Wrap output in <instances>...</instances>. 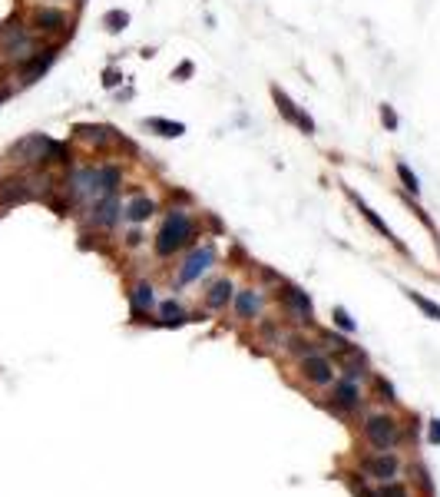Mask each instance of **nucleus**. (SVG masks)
I'll return each mask as SVG.
<instances>
[{
	"instance_id": "nucleus-36",
	"label": "nucleus",
	"mask_w": 440,
	"mask_h": 497,
	"mask_svg": "<svg viewBox=\"0 0 440 497\" xmlns=\"http://www.w3.org/2000/svg\"><path fill=\"white\" fill-rule=\"evenodd\" d=\"M427 441H430V444H440V418L430 421V431H427Z\"/></svg>"
},
{
	"instance_id": "nucleus-5",
	"label": "nucleus",
	"mask_w": 440,
	"mask_h": 497,
	"mask_svg": "<svg viewBox=\"0 0 440 497\" xmlns=\"http://www.w3.org/2000/svg\"><path fill=\"white\" fill-rule=\"evenodd\" d=\"M96 176H99V166H83V170L70 172V176H66V192H70V199L93 206V199H96Z\"/></svg>"
},
{
	"instance_id": "nucleus-27",
	"label": "nucleus",
	"mask_w": 440,
	"mask_h": 497,
	"mask_svg": "<svg viewBox=\"0 0 440 497\" xmlns=\"http://www.w3.org/2000/svg\"><path fill=\"white\" fill-rule=\"evenodd\" d=\"M331 319H334V325L341 328V332H347V335H354V332H358V325H354V319L347 315V308L334 305V308H331Z\"/></svg>"
},
{
	"instance_id": "nucleus-9",
	"label": "nucleus",
	"mask_w": 440,
	"mask_h": 497,
	"mask_svg": "<svg viewBox=\"0 0 440 497\" xmlns=\"http://www.w3.org/2000/svg\"><path fill=\"white\" fill-rule=\"evenodd\" d=\"M34 196H37L34 176H7V179H0V206H20V203H30Z\"/></svg>"
},
{
	"instance_id": "nucleus-23",
	"label": "nucleus",
	"mask_w": 440,
	"mask_h": 497,
	"mask_svg": "<svg viewBox=\"0 0 440 497\" xmlns=\"http://www.w3.org/2000/svg\"><path fill=\"white\" fill-rule=\"evenodd\" d=\"M159 312H162V325H186V322H189V319H186V312H182V305H179V302H173V299H169V302H162V305H159Z\"/></svg>"
},
{
	"instance_id": "nucleus-33",
	"label": "nucleus",
	"mask_w": 440,
	"mask_h": 497,
	"mask_svg": "<svg viewBox=\"0 0 440 497\" xmlns=\"http://www.w3.org/2000/svg\"><path fill=\"white\" fill-rule=\"evenodd\" d=\"M288 348H291L295 355H302V358H305V355H311V351H315V345H311V342H305V338H291V345H288Z\"/></svg>"
},
{
	"instance_id": "nucleus-4",
	"label": "nucleus",
	"mask_w": 440,
	"mask_h": 497,
	"mask_svg": "<svg viewBox=\"0 0 440 497\" xmlns=\"http://www.w3.org/2000/svg\"><path fill=\"white\" fill-rule=\"evenodd\" d=\"M271 100H275V110L282 113V119H288L295 130H302L305 136H315V119L308 116V110H302L282 86H271Z\"/></svg>"
},
{
	"instance_id": "nucleus-28",
	"label": "nucleus",
	"mask_w": 440,
	"mask_h": 497,
	"mask_svg": "<svg viewBox=\"0 0 440 497\" xmlns=\"http://www.w3.org/2000/svg\"><path fill=\"white\" fill-rule=\"evenodd\" d=\"M321 338H325V342L331 345L334 351H338V355H354V351H358V348H354V345L347 342V338H341V335H334V332H325Z\"/></svg>"
},
{
	"instance_id": "nucleus-2",
	"label": "nucleus",
	"mask_w": 440,
	"mask_h": 497,
	"mask_svg": "<svg viewBox=\"0 0 440 497\" xmlns=\"http://www.w3.org/2000/svg\"><path fill=\"white\" fill-rule=\"evenodd\" d=\"M40 47H37V37L30 27H23L20 20H10L0 27V54L14 63H23L27 57H34Z\"/></svg>"
},
{
	"instance_id": "nucleus-19",
	"label": "nucleus",
	"mask_w": 440,
	"mask_h": 497,
	"mask_svg": "<svg viewBox=\"0 0 440 497\" xmlns=\"http://www.w3.org/2000/svg\"><path fill=\"white\" fill-rule=\"evenodd\" d=\"M258 308H262V295L255 292V288H242L239 295H235V312H239V319H255L258 315Z\"/></svg>"
},
{
	"instance_id": "nucleus-18",
	"label": "nucleus",
	"mask_w": 440,
	"mask_h": 497,
	"mask_svg": "<svg viewBox=\"0 0 440 497\" xmlns=\"http://www.w3.org/2000/svg\"><path fill=\"white\" fill-rule=\"evenodd\" d=\"M334 408H345V411H354L358 404H361V388H358V382H338L334 384Z\"/></svg>"
},
{
	"instance_id": "nucleus-34",
	"label": "nucleus",
	"mask_w": 440,
	"mask_h": 497,
	"mask_svg": "<svg viewBox=\"0 0 440 497\" xmlns=\"http://www.w3.org/2000/svg\"><path fill=\"white\" fill-rule=\"evenodd\" d=\"M119 83H123V73H119V70H113V67H110V70L103 73V86H106V90H113V86H119Z\"/></svg>"
},
{
	"instance_id": "nucleus-13",
	"label": "nucleus",
	"mask_w": 440,
	"mask_h": 497,
	"mask_svg": "<svg viewBox=\"0 0 440 497\" xmlns=\"http://www.w3.org/2000/svg\"><path fill=\"white\" fill-rule=\"evenodd\" d=\"M119 216H123V206H119V192L116 196H106V199H99L90 206V222L99 226V229H113L116 222H119Z\"/></svg>"
},
{
	"instance_id": "nucleus-14",
	"label": "nucleus",
	"mask_w": 440,
	"mask_h": 497,
	"mask_svg": "<svg viewBox=\"0 0 440 497\" xmlns=\"http://www.w3.org/2000/svg\"><path fill=\"white\" fill-rule=\"evenodd\" d=\"M302 375H305L311 384H331L334 382V365L328 362L325 355L311 351V355L302 358Z\"/></svg>"
},
{
	"instance_id": "nucleus-10",
	"label": "nucleus",
	"mask_w": 440,
	"mask_h": 497,
	"mask_svg": "<svg viewBox=\"0 0 440 497\" xmlns=\"http://www.w3.org/2000/svg\"><path fill=\"white\" fill-rule=\"evenodd\" d=\"M53 60H57V47H43V50H37L34 57H27L23 63H17V73L23 83H37L50 67H53Z\"/></svg>"
},
{
	"instance_id": "nucleus-25",
	"label": "nucleus",
	"mask_w": 440,
	"mask_h": 497,
	"mask_svg": "<svg viewBox=\"0 0 440 497\" xmlns=\"http://www.w3.org/2000/svg\"><path fill=\"white\" fill-rule=\"evenodd\" d=\"M153 286H146V282H139V286L133 288V308L136 312H149L153 308Z\"/></svg>"
},
{
	"instance_id": "nucleus-15",
	"label": "nucleus",
	"mask_w": 440,
	"mask_h": 497,
	"mask_svg": "<svg viewBox=\"0 0 440 497\" xmlns=\"http://www.w3.org/2000/svg\"><path fill=\"white\" fill-rule=\"evenodd\" d=\"M398 467H401V461L394 458V454H387V451H381L378 458H361V471H367L371 478H381V481H394Z\"/></svg>"
},
{
	"instance_id": "nucleus-38",
	"label": "nucleus",
	"mask_w": 440,
	"mask_h": 497,
	"mask_svg": "<svg viewBox=\"0 0 440 497\" xmlns=\"http://www.w3.org/2000/svg\"><path fill=\"white\" fill-rule=\"evenodd\" d=\"M126 242H130V246H139V242H143V235H139V232H130V239H126Z\"/></svg>"
},
{
	"instance_id": "nucleus-35",
	"label": "nucleus",
	"mask_w": 440,
	"mask_h": 497,
	"mask_svg": "<svg viewBox=\"0 0 440 497\" xmlns=\"http://www.w3.org/2000/svg\"><path fill=\"white\" fill-rule=\"evenodd\" d=\"M374 384H378V391L384 395L381 402H398V398H394V388H391V384L384 382V378H374Z\"/></svg>"
},
{
	"instance_id": "nucleus-24",
	"label": "nucleus",
	"mask_w": 440,
	"mask_h": 497,
	"mask_svg": "<svg viewBox=\"0 0 440 497\" xmlns=\"http://www.w3.org/2000/svg\"><path fill=\"white\" fill-rule=\"evenodd\" d=\"M394 172H398V179H401V186L407 192H414V196L421 192V179H417V172L411 170L407 163H398V166H394Z\"/></svg>"
},
{
	"instance_id": "nucleus-11",
	"label": "nucleus",
	"mask_w": 440,
	"mask_h": 497,
	"mask_svg": "<svg viewBox=\"0 0 440 497\" xmlns=\"http://www.w3.org/2000/svg\"><path fill=\"white\" fill-rule=\"evenodd\" d=\"M212 259H215V248L212 246H199L189 252V259L182 262V268H179V286H189V282H195L206 268L212 266Z\"/></svg>"
},
{
	"instance_id": "nucleus-1",
	"label": "nucleus",
	"mask_w": 440,
	"mask_h": 497,
	"mask_svg": "<svg viewBox=\"0 0 440 497\" xmlns=\"http://www.w3.org/2000/svg\"><path fill=\"white\" fill-rule=\"evenodd\" d=\"M192 239H195L192 216L186 209H169V216L162 219V226L156 232V255H159V259H169L179 248L192 246Z\"/></svg>"
},
{
	"instance_id": "nucleus-22",
	"label": "nucleus",
	"mask_w": 440,
	"mask_h": 497,
	"mask_svg": "<svg viewBox=\"0 0 440 497\" xmlns=\"http://www.w3.org/2000/svg\"><path fill=\"white\" fill-rule=\"evenodd\" d=\"M404 295H407V299H411L414 305L421 308V312L427 315V319H434V322H440V305H437V302H430L427 295H421V292H414V288H404Z\"/></svg>"
},
{
	"instance_id": "nucleus-32",
	"label": "nucleus",
	"mask_w": 440,
	"mask_h": 497,
	"mask_svg": "<svg viewBox=\"0 0 440 497\" xmlns=\"http://www.w3.org/2000/svg\"><path fill=\"white\" fill-rule=\"evenodd\" d=\"M378 497H407V487H404V484H394V481H384Z\"/></svg>"
},
{
	"instance_id": "nucleus-16",
	"label": "nucleus",
	"mask_w": 440,
	"mask_h": 497,
	"mask_svg": "<svg viewBox=\"0 0 440 497\" xmlns=\"http://www.w3.org/2000/svg\"><path fill=\"white\" fill-rule=\"evenodd\" d=\"M153 212H156V199H149V196H133V199L123 206V219L133 222V226H143V222H149Z\"/></svg>"
},
{
	"instance_id": "nucleus-7",
	"label": "nucleus",
	"mask_w": 440,
	"mask_h": 497,
	"mask_svg": "<svg viewBox=\"0 0 440 497\" xmlns=\"http://www.w3.org/2000/svg\"><path fill=\"white\" fill-rule=\"evenodd\" d=\"M66 27H70V17H66V10H60V7H37V10L30 14V30H34V34L53 37V34H63Z\"/></svg>"
},
{
	"instance_id": "nucleus-29",
	"label": "nucleus",
	"mask_w": 440,
	"mask_h": 497,
	"mask_svg": "<svg viewBox=\"0 0 440 497\" xmlns=\"http://www.w3.org/2000/svg\"><path fill=\"white\" fill-rule=\"evenodd\" d=\"M381 123L387 126V133H398V126H401V116H398V110H394L391 103H381Z\"/></svg>"
},
{
	"instance_id": "nucleus-21",
	"label": "nucleus",
	"mask_w": 440,
	"mask_h": 497,
	"mask_svg": "<svg viewBox=\"0 0 440 497\" xmlns=\"http://www.w3.org/2000/svg\"><path fill=\"white\" fill-rule=\"evenodd\" d=\"M103 27H106V34H123L130 27V14L123 7H113V10L103 14Z\"/></svg>"
},
{
	"instance_id": "nucleus-12",
	"label": "nucleus",
	"mask_w": 440,
	"mask_h": 497,
	"mask_svg": "<svg viewBox=\"0 0 440 497\" xmlns=\"http://www.w3.org/2000/svg\"><path fill=\"white\" fill-rule=\"evenodd\" d=\"M345 196H347V199H351V203H354V206H358V212H361L364 219H367V226H371V229L378 232V235H384L387 242H394V246H398V248H401V252H404V246H401V242H398V235L391 232V226H387V222H384L381 216H378V212H374V209H371V206H367V203H364V199H361V196H358V192L351 189V186H345Z\"/></svg>"
},
{
	"instance_id": "nucleus-31",
	"label": "nucleus",
	"mask_w": 440,
	"mask_h": 497,
	"mask_svg": "<svg viewBox=\"0 0 440 497\" xmlns=\"http://www.w3.org/2000/svg\"><path fill=\"white\" fill-rule=\"evenodd\" d=\"M192 73H195V63H192V60H182V63L173 70V80H175V83H186Z\"/></svg>"
},
{
	"instance_id": "nucleus-20",
	"label": "nucleus",
	"mask_w": 440,
	"mask_h": 497,
	"mask_svg": "<svg viewBox=\"0 0 440 497\" xmlns=\"http://www.w3.org/2000/svg\"><path fill=\"white\" fill-rule=\"evenodd\" d=\"M232 292H235V288H232L229 279H219V282L206 292V305L209 308H225L229 305V299H232Z\"/></svg>"
},
{
	"instance_id": "nucleus-26",
	"label": "nucleus",
	"mask_w": 440,
	"mask_h": 497,
	"mask_svg": "<svg viewBox=\"0 0 440 497\" xmlns=\"http://www.w3.org/2000/svg\"><path fill=\"white\" fill-rule=\"evenodd\" d=\"M77 136L90 139L96 146H106V143H110V130H106V126H77Z\"/></svg>"
},
{
	"instance_id": "nucleus-30",
	"label": "nucleus",
	"mask_w": 440,
	"mask_h": 497,
	"mask_svg": "<svg viewBox=\"0 0 440 497\" xmlns=\"http://www.w3.org/2000/svg\"><path fill=\"white\" fill-rule=\"evenodd\" d=\"M345 481L351 484V491H354V497H378L374 491H371V487H367V484H364V481L354 478V474H345Z\"/></svg>"
},
{
	"instance_id": "nucleus-3",
	"label": "nucleus",
	"mask_w": 440,
	"mask_h": 497,
	"mask_svg": "<svg viewBox=\"0 0 440 497\" xmlns=\"http://www.w3.org/2000/svg\"><path fill=\"white\" fill-rule=\"evenodd\" d=\"M50 146H53V139L47 133H27L23 139H17V143L10 146V153L7 156H10L14 166H43Z\"/></svg>"
},
{
	"instance_id": "nucleus-6",
	"label": "nucleus",
	"mask_w": 440,
	"mask_h": 497,
	"mask_svg": "<svg viewBox=\"0 0 440 497\" xmlns=\"http://www.w3.org/2000/svg\"><path fill=\"white\" fill-rule=\"evenodd\" d=\"M364 438L371 441L378 451H391L394 441H398V421L391 418V415H374V418H367V424H364Z\"/></svg>"
},
{
	"instance_id": "nucleus-8",
	"label": "nucleus",
	"mask_w": 440,
	"mask_h": 497,
	"mask_svg": "<svg viewBox=\"0 0 440 497\" xmlns=\"http://www.w3.org/2000/svg\"><path fill=\"white\" fill-rule=\"evenodd\" d=\"M278 299H282V305L288 308V315H291L295 322H308V325H311L315 308H311V299H308L305 288L285 286V282H282V288H278Z\"/></svg>"
},
{
	"instance_id": "nucleus-37",
	"label": "nucleus",
	"mask_w": 440,
	"mask_h": 497,
	"mask_svg": "<svg viewBox=\"0 0 440 497\" xmlns=\"http://www.w3.org/2000/svg\"><path fill=\"white\" fill-rule=\"evenodd\" d=\"M10 96H14V90H10V86H0V103H7Z\"/></svg>"
},
{
	"instance_id": "nucleus-17",
	"label": "nucleus",
	"mask_w": 440,
	"mask_h": 497,
	"mask_svg": "<svg viewBox=\"0 0 440 497\" xmlns=\"http://www.w3.org/2000/svg\"><path fill=\"white\" fill-rule=\"evenodd\" d=\"M143 126H146L149 133L162 136V139H179V136H186V123H179V119H166V116H146Z\"/></svg>"
}]
</instances>
